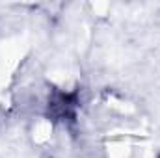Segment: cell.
Here are the masks:
<instances>
[{
    "label": "cell",
    "mask_w": 160,
    "mask_h": 158,
    "mask_svg": "<svg viewBox=\"0 0 160 158\" xmlns=\"http://www.w3.org/2000/svg\"><path fill=\"white\" fill-rule=\"evenodd\" d=\"M77 95L65 91H54L47 102V116L52 121H71L77 114Z\"/></svg>",
    "instance_id": "1"
}]
</instances>
